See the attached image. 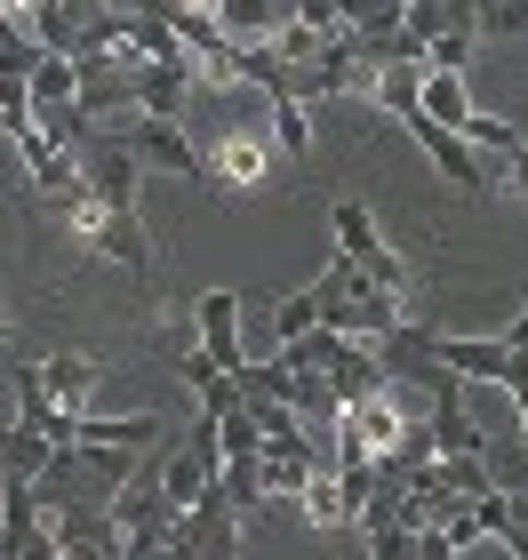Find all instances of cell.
<instances>
[{
  "label": "cell",
  "instance_id": "6da1fadb",
  "mask_svg": "<svg viewBox=\"0 0 528 560\" xmlns=\"http://www.w3.org/2000/svg\"><path fill=\"white\" fill-rule=\"evenodd\" d=\"M168 560H240V521L224 513V497L209 489L192 513L168 521Z\"/></svg>",
  "mask_w": 528,
  "mask_h": 560
},
{
  "label": "cell",
  "instance_id": "7a4b0ae2",
  "mask_svg": "<svg viewBox=\"0 0 528 560\" xmlns=\"http://www.w3.org/2000/svg\"><path fill=\"white\" fill-rule=\"evenodd\" d=\"M129 152L137 168H161V176H185V185H209V152L185 137V120H129Z\"/></svg>",
  "mask_w": 528,
  "mask_h": 560
},
{
  "label": "cell",
  "instance_id": "3957f363",
  "mask_svg": "<svg viewBox=\"0 0 528 560\" xmlns=\"http://www.w3.org/2000/svg\"><path fill=\"white\" fill-rule=\"evenodd\" d=\"M433 352H441V369L457 376V385H505V369H513V352H505V337H472V328H441L433 337Z\"/></svg>",
  "mask_w": 528,
  "mask_h": 560
},
{
  "label": "cell",
  "instance_id": "277c9868",
  "mask_svg": "<svg viewBox=\"0 0 528 560\" xmlns=\"http://www.w3.org/2000/svg\"><path fill=\"white\" fill-rule=\"evenodd\" d=\"M192 57H168V65H137V81H129V105L137 120H185L192 105Z\"/></svg>",
  "mask_w": 528,
  "mask_h": 560
},
{
  "label": "cell",
  "instance_id": "5b68a950",
  "mask_svg": "<svg viewBox=\"0 0 528 560\" xmlns=\"http://www.w3.org/2000/svg\"><path fill=\"white\" fill-rule=\"evenodd\" d=\"M72 72H81V96H72V105H81V113L96 120V129H105V120H113L120 105H129V81H137V57H129V48H105V57H81V65H72Z\"/></svg>",
  "mask_w": 528,
  "mask_h": 560
},
{
  "label": "cell",
  "instance_id": "8992f818",
  "mask_svg": "<svg viewBox=\"0 0 528 560\" xmlns=\"http://www.w3.org/2000/svg\"><path fill=\"white\" fill-rule=\"evenodd\" d=\"M192 320H200V345H192V352H209L224 376H240V369H248V345H240V296H233V289H209Z\"/></svg>",
  "mask_w": 528,
  "mask_h": 560
},
{
  "label": "cell",
  "instance_id": "52a82bcc",
  "mask_svg": "<svg viewBox=\"0 0 528 560\" xmlns=\"http://www.w3.org/2000/svg\"><path fill=\"white\" fill-rule=\"evenodd\" d=\"M200 9H209V24H216L233 48H265V40L289 24V0H200Z\"/></svg>",
  "mask_w": 528,
  "mask_h": 560
},
{
  "label": "cell",
  "instance_id": "ba28073f",
  "mask_svg": "<svg viewBox=\"0 0 528 560\" xmlns=\"http://www.w3.org/2000/svg\"><path fill=\"white\" fill-rule=\"evenodd\" d=\"M48 537H57V560H120L113 513H48Z\"/></svg>",
  "mask_w": 528,
  "mask_h": 560
},
{
  "label": "cell",
  "instance_id": "9c48e42d",
  "mask_svg": "<svg viewBox=\"0 0 528 560\" xmlns=\"http://www.w3.org/2000/svg\"><path fill=\"white\" fill-rule=\"evenodd\" d=\"M168 521H176V504L161 497V480L129 472V489L113 497V528H120V537H168Z\"/></svg>",
  "mask_w": 528,
  "mask_h": 560
},
{
  "label": "cell",
  "instance_id": "30bf717a",
  "mask_svg": "<svg viewBox=\"0 0 528 560\" xmlns=\"http://www.w3.org/2000/svg\"><path fill=\"white\" fill-rule=\"evenodd\" d=\"M153 441H161V417H72V448H120V456H137Z\"/></svg>",
  "mask_w": 528,
  "mask_h": 560
},
{
  "label": "cell",
  "instance_id": "8fae6325",
  "mask_svg": "<svg viewBox=\"0 0 528 560\" xmlns=\"http://www.w3.org/2000/svg\"><path fill=\"white\" fill-rule=\"evenodd\" d=\"M40 393L57 400L64 417H81L89 393H96V361H89V352H48V361H40Z\"/></svg>",
  "mask_w": 528,
  "mask_h": 560
},
{
  "label": "cell",
  "instance_id": "7c38bea8",
  "mask_svg": "<svg viewBox=\"0 0 528 560\" xmlns=\"http://www.w3.org/2000/svg\"><path fill=\"white\" fill-rule=\"evenodd\" d=\"M265 176V144H257V129H224L216 137V161H209V192H224V185H257Z\"/></svg>",
  "mask_w": 528,
  "mask_h": 560
},
{
  "label": "cell",
  "instance_id": "4fadbf2b",
  "mask_svg": "<svg viewBox=\"0 0 528 560\" xmlns=\"http://www.w3.org/2000/svg\"><path fill=\"white\" fill-rule=\"evenodd\" d=\"M416 105H424V120H441V129H465L472 113V89H465V72H416Z\"/></svg>",
  "mask_w": 528,
  "mask_h": 560
},
{
  "label": "cell",
  "instance_id": "5bb4252c",
  "mask_svg": "<svg viewBox=\"0 0 528 560\" xmlns=\"http://www.w3.org/2000/svg\"><path fill=\"white\" fill-rule=\"evenodd\" d=\"M289 489L305 497L313 489V432H289V441H265V497Z\"/></svg>",
  "mask_w": 528,
  "mask_h": 560
},
{
  "label": "cell",
  "instance_id": "9a60e30c",
  "mask_svg": "<svg viewBox=\"0 0 528 560\" xmlns=\"http://www.w3.org/2000/svg\"><path fill=\"white\" fill-rule=\"evenodd\" d=\"M329 233H337V257H352V265H368L376 248V217H368V200H329Z\"/></svg>",
  "mask_w": 528,
  "mask_h": 560
},
{
  "label": "cell",
  "instance_id": "2e32d148",
  "mask_svg": "<svg viewBox=\"0 0 528 560\" xmlns=\"http://www.w3.org/2000/svg\"><path fill=\"white\" fill-rule=\"evenodd\" d=\"M481 472H489L496 497H528V448L513 441V432H489L481 441Z\"/></svg>",
  "mask_w": 528,
  "mask_h": 560
},
{
  "label": "cell",
  "instance_id": "e0dca14e",
  "mask_svg": "<svg viewBox=\"0 0 528 560\" xmlns=\"http://www.w3.org/2000/svg\"><path fill=\"white\" fill-rule=\"evenodd\" d=\"M24 96H33V113H57L81 96V72H72V57H33V72H24Z\"/></svg>",
  "mask_w": 528,
  "mask_h": 560
},
{
  "label": "cell",
  "instance_id": "ac0fdd59",
  "mask_svg": "<svg viewBox=\"0 0 528 560\" xmlns=\"http://www.w3.org/2000/svg\"><path fill=\"white\" fill-rule=\"evenodd\" d=\"M457 137H465L472 152H481V161H489L496 176H505V161H513V152L528 144V129H513V120H496V113H472V120H465Z\"/></svg>",
  "mask_w": 528,
  "mask_h": 560
},
{
  "label": "cell",
  "instance_id": "d6986e66",
  "mask_svg": "<svg viewBox=\"0 0 528 560\" xmlns=\"http://www.w3.org/2000/svg\"><path fill=\"white\" fill-rule=\"evenodd\" d=\"M48 465H57V441H40V432H0V472L9 480H40Z\"/></svg>",
  "mask_w": 528,
  "mask_h": 560
},
{
  "label": "cell",
  "instance_id": "ffe728a7",
  "mask_svg": "<svg viewBox=\"0 0 528 560\" xmlns=\"http://www.w3.org/2000/svg\"><path fill=\"white\" fill-rule=\"evenodd\" d=\"M216 497H224V513L248 521L265 504V456H248V465H216Z\"/></svg>",
  "mask_w": 528,
  "mask_h": 560
},
{
  "label": "cell",
  "instance_id": "44dd1931",
  "mask_svg": "<svg viewBox=\"0 0 528 560\" xmlns=\"http://www.w3.org/2000/svg\"><path fill=\"white\" fill-rule=\"evenodd\" d=\"M265 105H272V144L305 168V161H313V113L296 105V96H265Z\"/></svg>",
  "mask_w": 528,
  "mask_h": 560
},
{
  "label": "cell",
  "instance_id": "7402d4cb",
  "mask_svg": "<svg viewBox=\"0 0 528 560\" xmlns=\"http://www.w3.org/2000/svg\"><path fill=\"white\" fill-rule=\"evenodd\" d=\"M57 400L40 393V369H16V432H40V441H57Z\"/></svg>",
  "mask_w": 528,
  "mask_h": 560
},
{
  "label": "cell",
  "instance_id": "603a6c76",
  "mask_svg": "<svg viewBox=\"0 0 528 560\" xmlns=\"http://www.w3.org/2000/svg\"><path fill=\"white\" fill-rule=\"evenodd\" d=\"M216 456H224V465H248V456H265V432H257V417H248V409L216 417Z\"/></svg>",
  "mask_w": 528,
  "mask_h": 560
},
{
  "label": "cell",
  "instance_id": "cb8c5ba5",
  "mask_svg": "<svg viewBox=\"0 0 528 560\" xmlns=\"http://www.w3.org/2000/svg\"><path fill=\"white\" fill-rule=\"evenodd\" d=\"M472 48H481V33H472V24H448V33L424 48V72H465V65H472Z\"/></svg>",
  "mask_w": 528,
  "mask_h": 560
},
{
  "label": "cell",
  "instance_id": "d4e9b609",
  "mask_svg": "<svg viewBox=\"0 0 528 560\" xmlns=\"http://www.w3.org/2000/svg\"><path fill=\"white\" fill-rule=\"evenodd\" d=\"M368 560H416V528H368Z\"/></svg>",
  "mask_w": 528,
  "mask_h": 560
},
{
  "label": "cell",
  "instance_id": "484cf974",
  "mask_svg": "<svg viewBox=\"0 0 528 560\" xmlns=\"http://www.w3.org/2000/svg\"><path fill=\"white\" fill-rule=\"evenodd\" d=\"M305 513H313V521H344V497H337V480H313V489H305Z\"/></svg>",
  "mask_w": 528,
  "mask_h": 560
},
{
  "label": "cell",
  "instance_id": "4316f807",
  "mask_svg": "<svg viewBox=\"0 0 528 560\" xmlns=\"http://www.w3.org/2000/svg\"><path fill=\"white\" fill-rule=\"evenodd\" d=\"M120 560H168V537H120Z\"/></svg>",
  "mask_w": 528,
  "mask_h": 560
},
{
  "label": "cell",
  "instance_id": "83f0119b",
  "mask_svg": "<svg viewBox=\"0 0 528 560\" xmlns=\"http://www.w3.org/2000/svg\"><path fill=\"white\" fill-rule=\"evenodd\" d=\"M416 560H457V545H448L441 528H416Z\"/></svg>",
  "mask_w": 528,
  "mask_h": 560
},
{
  "label": "cell",
  "instance_id": "f1b7e54d",
  "mask_svg": "<svg viewBox=\"0 0 528 560\" xmlns=\"http://www.w3.org/2000/svg\"><path fill=\"white\" fill-rule=\"evenodd\" d=\"M505 185H513V192H528V144H520L513 161H505Z\"/></svg>",
  "mask_w": 528,
  "mask_h": 560
},
{
  "label": "cell",
  "instance_id": "f546056e",
  "mask_svg": "<svg viewBox=\"0 0 528 560\" xmlns=\"http://www.w3.org/2000/svg\"><path fill=\"white\" fill-rule=\"evenodd\" d=\"M57 9H72V16H81V24H89L96 9H105V0H57Z\"/></svg>",
  "mask_w": 528,
  "mask_h": 560
},
{
  "label": "cell",
  "instance_id": "4dcf8cb0",
  "mask_svg": "<svg viewBox=\"0 0 528 560\" xmlns=\"http://www.w3.org/2000/svg\"><path fill=\"white\" fill-rule=\"evenodd\" d=\"M0 9H24V0H0Z\"/></svg>",
  "mask_w": 528,
  "mask_h": 560
}]
</instances>
